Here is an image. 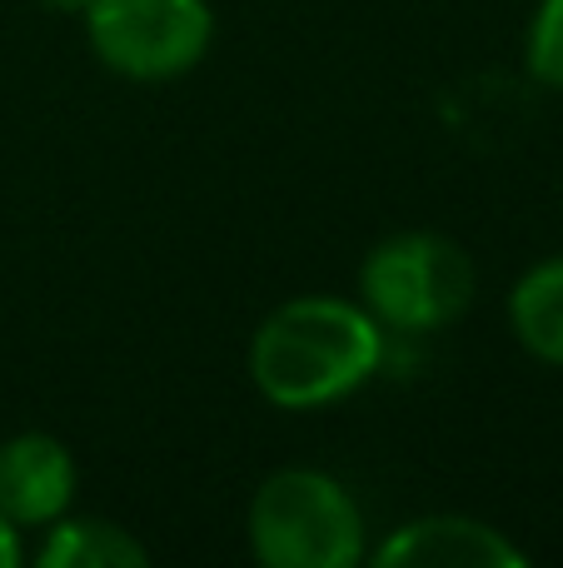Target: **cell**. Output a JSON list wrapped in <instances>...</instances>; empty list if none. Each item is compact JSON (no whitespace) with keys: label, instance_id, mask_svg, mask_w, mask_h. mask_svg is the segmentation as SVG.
<instances>
[{"label":"cell","instance_id":"1","mask_svg":"<svg viewBox=\"0 0 563 568\" xmlns=\"http://www.w3.org/2000/svg\"><path fill=\"white\" fill-rule=\"evenodd\" d=\"M385 359V324L355 300L305 294L255 329L249 374L279 409H325L375 379Z\"/></svg>","mask_w":563,"mask_h":568},{"label":"cell","instance_id":"2","mask_svg":"<svg viewBox=\"0 0 563 568\" xmlns=\"http://www.w3.org/2000/svg\"><path fill=\"white\" fill-rule=\"evenodd\" d=\"M249 544L269 568H355L365 554V519L339 479L279 469L249 499Z\"/></svg>","mask_w":563,"mask_h":568},{"label":"cell","instance_id":"3","mask_svg":"<svg viewBox=\"0 0 563 568\" xmlns=\"http://www.w3.org/2000/svg\"><path fill=\"white\" fill-rule=\"evenodd\" d=\"M365 310L405 334H429L454 324L474 304V260L449 235L409 230L369 250L359 270Z\"/></svg>","mask_w":563,"mask_h":568},{"label":"cell","instance_id":"4","mask_svg":"<svg viewBox=\"0 0 563 568\" xmlns=\"http://www.w3.org/2000/svg\"><path fill=\"white\" fill-rule=\"evenodd\" d=\"M95 55L125 80H175L205 60L215 16L205 0H90Z\"/></svg>","mask_w":563,"mask_h":568},{"label":"cell","instance_id":"5","mask_svg":"<svg viewBox=\"0 0 563 568\" xmlns=\"http://www.w3.org/2000/svg\"><path fill=\"white\" fill-rule=\"evenodd\" d=\"M379 568H524L529 554L509 544L494 524L464 519V514H429V519L399 524L375 549Z\"/></svg>","mask_w":563,"mask_h":568},{"label":"cell","instance_id":"6","mask_svg":"<svg viewBox=\"0 0 563 568\" xmlns=\"http://www.w3.org/2000/svg\"><path fill=\"white\" fill-rule=\"evenodd\" d=\"M75 499V459L50 434H16L0 444V514L16 529H45Z\"/></svg>","mask_w":563,"mask_h":568},{"label":"cell","instance_id":"7","mask_svg":"<svg viewBox=\"0 0 563 568\" xmlns=\"http://www.w3.org/2000/svg\"><path fill=\"white\" fill-rule=\"evenodd\" d=\"M509 324L534 359L563 369V260L534 265L509 294Z\"/></svg>","mask_w":563,"mask_h":568},{"label":"cell","instance_id":"8","mask_svg":"<svg viewBox=\"0 0 563 568\" xmlns=\"http://www.w3.org/2000/svg\"><path fill=\"white\" fill-rule=\"evenodd\" d=\"M40 568H145L150 554L135 534L105 519H55L50 539L40 544Z\"/></svg>","mask_w":563,"mask_h":568},{"label":"cell","instance_id":"9","mask_svg":"<svg viewBox=\"0 0 563 568\" xmlns=\"http://www.w3.org/2000/svg\"><path fill=\"white\" fill-rule=\"evenodd\" d=\"M529 70L534 80L563 90V0H544L529 26Z\"/></svg>","mask_w":563,"mask_h":568},{"label":"cell","instance_id":"10","mask_svg":"<svg viewBox=\"0 0 563 568\" xmlns=\"http://www.w3.org/2000/svg\"><path fill=\"white\" fill-rule=\"evenodd\" d=\"M20 564V529L0 514V568H16Z\"/></svg>","mask_w":563,"mask_h":568},{"label":"cell","instance_id":"11","mask_svg":"<svg viewBox=\"0 0 563 568\" xmlns=\"http://www.w3.org/2000/svg\"><path fill=\"white\" fill-rule=\"evenodd\" d=\"M50 10H70V16H85V6L90 0H45Z\"/></svg>","mask_w":563,"mask_h":568}]
</instances>
